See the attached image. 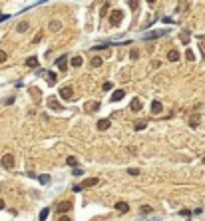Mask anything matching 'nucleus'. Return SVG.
Listing matches in <instances>:
<instances>
[{
  "instance_id": "obj_39",
  "label": "nucleus",
  "mask_w": 205,
  "mask_h": 221,
  "mask_svg": "<svg viewBox=\"0 0 205 221\" xmlns=\"http://www.w3.org/2000/svg\"><path fill=\"white\" fill-rule=\"evenodd\" d=\"M4 20H8V16H6V14H2V16H0V22H4Z\"/></svg>"
},
{
  "instance_id": "obj_43",
  "label": "nucleus",
  "mask_w": 205,
  "mask_h": 221,
  "mask_svg": "<svg viewBox=\"0 0 205 221\" xmlns=\"http://www.w3.org/2000/svg\"><path fill=\"white\" fill-rule=\"evenodd\" d=\"M0 16H2V14H0Z\"/></svg>"
},
{
  "instance_id": "obj_2",
  "label": "nucleus",
  "mask_w": 205,
  "mask_h": 221,
  "mask_svg": "<svg viewBox=\"0 0 205 221\" xmlns=\"http://www.w3.org/2000/svg\"><path fill=\"white\" fill-rule=\"evenodd\" d=\"M122 18H124V12L115 8V10L112 12V16H110V24H112V26H118V24L122 22Z\"/></svg>"
},
{
  "instance_id": "obj_37",
  "label": "nucleus",
  "mask_w": 205,
  "mask_h": 221,
  "mask_svg": "<svg viewBox=\"0 0 205 221\" xmlns=\"http://www.w3.org/2000/svg\"><path fill=\"white\" fill-rule=\"evenodd\" d=\"M127 171H129L132 175H137V173H139V169H136V167H132V169H127Z\"/></svg>"
},
{
  "instance_id": "obj_8",
  "label": "nucleus",
  "mask_w": 205,
  "mask_h": 221,
  "mask_svg": "<svg viewBox=\"0 0 205 221\" xmlns=\"http://www.w3.org/2000/svg\"><path fill=\"white\" fill-rule=\"evenodd\" d=\"M66 60H68V56H60L56 60V66L60 68V70H66V68H68V62H66Z\"/></svg>"
},
{
  "instance_id": "obj_20",
  "label": "nucleus",
  "mask_w": 205,
  "mask_h": 221,
  "mask_svg": "<svg viewBox=\"0 0 205 221\" xmlns=\"http://www.w3.org/2000/svg\"><path fill=\"white\" fill-rule=\"evenodd\" d=\"M72 66H74V68H80L82 66V58H80V56H74V58H72Z\"/></svg>"
},
{
  "instance_id": "obj_22",
  "label": "nucleus",
  "mask_w": 205,
  "mask_h": 221,
  "mask_svg": "<svg viewBox=\"0 0 205 221\" xmlns=\"http://www.w3.org/2000/svg\"><path fill=\"white\" fill-rule=\"evenodd\" d=\"M108 8H110V2H106V4L102 6V10H100V18H104V16L108 14Z\"/></svg>"
},
{
  "instance_id": "obj_26",
  "label": "nucleus",
  "mask_w": 205,
  "mask_h": 221,
  "mask_svg": "<svg viewBox=\"0 0 205 221\" xmlns=\"http://www.w3.org/2000/svg\"><path fill=\"white\" fill-rule=\"evenodd\" d=\"M197 123H199V118H197V116H193V118L189 120V126H191V128H197Z\"/></svg>"
},
{
  "instance_id": "obj_29",
  "label": "nucleus",
  "mask_w": 205,
  "mask_h": 221,
  "mask_svg": "<svg viewBox=\"0 0 205 221\" xmlns=\"http://www.w3.org/2000/svg\"><path fill=\"white\" fill-rule=\"evenodd\" d=\"M181 40H183V44H189V32H183L181 34Z\"/></svg>"
},
{
  "instance_id": "obj_31",
  "label": "nucleus",
  "mask_w": 205,
  "mask_h": 221,
  "mask_svg": "<svg viewBox=\"0 0 205 221\" xmlns=\"http://www.w3.org/2000/svg\"><path fill=\"white\" fill-rule=\"evenodd\" d=\"M179 215H183V217H189V215H191V211H189V209H181V211H179Z\"/></svg>"
},
{
  "instance_id": "obj_15",
  "label": "nucleus",
  "mask_w": 205,
  "mask_h": 221,
  "mask_svg": "<svg viewBox=\"0 0 205 221\" xmlns=\"http://www.w3.org/2000/svg\"><path fill=\"white\" fill-rule=\"evenodd\" d=\"M129 108H132L134 112H139V110H141V102H139V98H134V100H132V106H129Z\"/></svg>"
},
{
  "instance_id": "obj_30",
  "label": "nucleus",
  "mask_w": 205,
  "mask_h": 221,
  "mask_svg": "<svg viewBox=\"0 0 205 221\" xmlns=\"http://www.w3.org/2000/svg\"><path fill=\"white\" fill-rule=\"evenodd\" d=\"M6 58H8V54H6V52H4V50H0V64H2V62H4V60H6Z\"/></svg>"
},
{
  "instance_id": "obj_25",
  "label": "nucleus",
  "mask_w": 205,
  "mask_h": 221,
  "mask_svg": "<svg viewBox=\"0 0 205 221\" xmlns=\"http://www.w3.org/2000/svg\"><path fill=\"white\" fill-rule=\"evenodd\" d=\"M98 66H102V58H94L92 60V68H98Z\"/></svg>"
},
{
  "instance_id": "obj_28",
  "label": "nucleus",
  "mask_w": 205,
  "mask_h": 221,
  "mask_svg": "<svg viewBox=\"0 0 205 221\" xmlns=\"http://www.w3.org/2000/svg\"><path fill=\"white\" fill-rule=\"evenodd\" d=\"M129 8L137 10V8H139V2H137V0H129Z\"/></svg>"
},
{
  "instance_id": "obj_11",
  "label": "nucleus",
  "mask_w": 205,
  "mask_h": 221,
  "mask_svg": "<svg viewBox=\"0 0 205 221\" xmlns=\"http://www.w3.org/2000/svg\"><path fill=\"white\" fill-rule=\"evenodd\" d=\"M115 209L120 211V213H127V209H129V205H127L125 201H118V203H115Z\"/></svg>"
},
{
  "instance_id": "obj_35",
  "label": "nucleus",
  "mask_w": 205,
  "mask_h": 221,
  "mask_svg": "<svg viewBox=\"0 0 205 221\" xmlns=\"http://www.w3.org/2000/svg\"><path fill=\"white\" fill-rule=\"evenodd\" d=\"M82 189H84V187H82V183H78V185H74V191H76V193H80Z\"/></svg>"
},
{
  "instance_id": "obj_1",
  "label": "nucleus",
  "mask_w": 205,
  "mask_h": 221,
  "mask_svg": "<svg viewBox=\"0 0 205 221\" xmlns=\"http://www.w3.org/2000/svg\"><path fill=\"white\" fill-rule=\"evenodd\" d=\"M0 166L4 169H14V155L12 154H4L2 159H0Z\"/></svg>"
},
{
  "instance_id": "obj_9",
  "label": "nucleus",
  "mask_w": 205,
  "mask_h": 221,
  "mask_svg": "<svg viewBox=\"0 0 205 221\" xmlns=\"http://www.w3.org/2000/svg\"><path fill=\"white\" fill-rule=\"evenodd\" d=\"M161 110H163L161 102L160 100H153V102H151V112H153V114H161Z\"/></svg>"
},
{
  "instance_id": "obj_7",
  "label": "nucleus",
  "mask_w": 205,
  "mask_h": 221,
  "mask_svg": "<svg viewBox=\"0 0 205 221\" xmlns=\"http://www.w3.org/2000/svg\"><path fill=\"white\" fill-rule=\"evenodd\" d=\"M98 183H100L98 177H88V179L82 181V187H92V185H98Z\"/></svg>"
},
{
  "instance_id": "obj_3",
  "label": "nucleus",
  "mask_w": 205,
  "mask_h": 221,
  "mask_svg": "<svg viewBox=\"0 0 205 221\" xmlns=\"http://www.w3.org/2000/svg\"><path fill=\"white\" fill-rule=\"evenodd\" d=\"M72 209V201H60L56 205V213H66Z\"/></svg>"
},
{
  "instance_id": "obj_42",
  "label": "nucleus",
  "mask_w": 205,
  "mask_h": 221,
  "mask_svg": "<svg viewBox=\"0 0 205 221\" xmlns=\"http://www.w3.org/2000/svg\"><path fill=\"white\" fill-rule=\"evenodd\" d=\"M203 163H205V157H203Z\"/></svg>"
},
{
  "instance_id": "obj_18",
  "label": "nucleus",
  "mask_w": 205,
  "mask_h": 221,
  "mask_svg": "<svg viewBox=\"0 0 205 221\" xmlns=\"http://www.w3.org/2000/svg\"><path fill=\"white\" fill-rule=\"evenodd\" d=\"M96 110H100V102H90L88 104V112H96Z\"/></svg>"
},
{
  "instance_id": "obj_41",
  "label": "nucleus",
  "mask_w": 205,
  "mask_h": 221,
  "mask_svg": "<svg viewBox=\"0 0 205 221\" xmlns=\"http://www.w3.org/2000/svg\"><path fill=\"white\" fill-rule=\"evenodd\" d=\"M60 221H70V217H62V219H60Z\"/></svg>"
},
{
  "instance_id": "obj_5",
  "label": "nucleus",
  "mask_w": 205,
  "mask_h": 221,
  "mask_svg": "<svg viewBox=\"0 0 205 221\" xmlns=\"http://www.w3.org/2000/svg\"><path fill=\"white\" fill-rule=\"evenodd\" d=\"M163 34H165V30H153V32H148L143 38L146 40H155V38H161Z\"/></svg>"
},
{
  "instance_id": "obj_23",
  "label": "nucleus",
  "mask_w": 205,
  "mask_h": 221,
  "mask_svg": "<svg viewBox=\"0 0 205 221\" xmlns=\"http://www.w3.org/2000/svg\"><path fill=\"white\" fill-rule=\"evenodd\" d=\"M146 126H148V122H143V120H141V122L136 123V130H137V132H141V130H146Z\"/></svg>"
},
{
  "instance_id": "obj_32",
  "label": "nucleus",
  "mask_w": 205,
  "mask_h": 221,
  "mask_svg": "<svg viewBox=\"0 0 205 221\" xmlns=\"http://www.w3.org/2000/svg\"><path fill=\"white\" fill-rule=\"evenodd\" d=\"M141 213H151V207L149 205H141Z\"/></svg>"
},
{
  "instance_id": "obj_33",
  "label": "nucleus",
  "mask_w": 205,
  "mask_h": 221,
  "mask_svg": "<svg viewBox=\"0 0 205 221\" xmlns=\"http://www.w3.org/2000/svg\"><path fill=\"white\" fill-rule=\"evenodd\" d=\"M137 56H139V52H137L136 48H134V50H132V52H129V58H137Z\"/></svg>"
},
{
  "instance_id": "obj_4",
  "label": "nucleus",
  "mask_w": 205,
  "mask_h": 221,
  "mask_svg": "<svg viewBox=\"0 0 205 221\" xmlns=\"http://www.w3.org/2000/svg\"><path fill=\"white\" fill-rule=\"evenodd\" d=\"M60 98H62V100H72V98H74L72 88H70V86H64V88L60 90Z\"/></svg>"
},
{
  "instance_id": "obj_36",
  "label": "nucleus",
  "mask_w": 205,
  "mask_h": 221,
  "mask_svg": "<svg viewBox=\"0 0 205 221\" xmlns=\"http://www.w3.org/2000/svg\"><path fill=\"white\" fill-rule=\"evenodd\" d=\"M68 163H70V166H76V157H72V155H70V157H68Z\"/></svg>"
},
{
  "instance_id": "obj_24",
  "label": "nucleus",
  "mask_w": 205,
  "mask_h": 221,
  "mask_svg": "<svg viewBox=\"0 0 205 221\" xmlns=\"http://www.w3.org/2000/svg\"><path fill=\"white\" fill-rule=\"evenodd\" d=\"M28 26H30L28 22H20V24H18V32H26V30H28Z\"/></svg>"
},
{
  "instance_id": "obj_19",
  "label": "nucleus",
  "mask_w": 205,
  "mask_h": 221,
  "mask_svg": "<svg viewBox=\"0 0 205 221\" xmlns=\"http://www.w3.org/2000/svg\"><path fill=\"white\" fill-rule=\"evenodd\" d=\"M38 181H40L42 185H48V183H50V175H48V173H44V175L38 177Z\"/></svg>"
},
{
  "instance_id": "obj_34",
  "label": "nucleus",
  "mask_w": 205,
  "mask_h": 221,
  "mask_svg": "<svg viewBox=\"0 0 205 221\" xmlns=\"http://www.w3.org/2000/svg\"><path fill=\"white\" fill-rule=\"evenodd\" d=\"M72 173H74V175H82V173H84V169H80V167H76V169H74Z\"/></svg>"
},
{
  "instance_id": "obj_14",
  "label": "nucleus",
  "mask_w": 205,
  "mask_h": 221,
  "mask_svg": "<svg viewBox=\"0 0 205 221\" xmlns=\"http://www.w3.org/2000/svg\"><path fill=\"white\" fill-rule=\"evenodd\" d=\"M46 74H48V76H46V80H48V84H50V86H54V84L58 82V76L54 74V72H46Z\"/></svg>"
},
{
  "instance_id": "obj_10",
  "label": "nucleus",
  "mask_w": 205,
  "mask_h": 221,
  "mask_svg": "<svg viewBox=\"0 0 205 221\" xmlns=\"http://www.w3.org/2000/svg\"><path fill=\"white\" fill-rule=\"evenodd\" d=\"M124 96H125V92H124V90H115L114 94H112V102L115 104V102H120V100H124Z\"/></svg>"
},
{
  "instance_id": "obj_38",
  "label": "nucleus",
  "mask_w": 205,
  "mask_h": 221,
  "mask_svg": "<svg viewBox=\"0 0 205 221\" xmlns=\"http://www.w3.org/2000/svg\"><path fill=\"white\" fill-rule=\"evenodd\" d=\"M102 88H104V90H112V84H110V82H106V84H104Z\"/></svg>"
},
{
  "instance_id": "obj_40",
  "label": "nucleus",
  "mask_w": 205,
  "mask_h": 221,
  "mask_svg": "<svg viewBox=\"0 0 205 221\" xmlns=\"http://www.w3.org/2000/svg\"><path fill=\"white\" fill-rule=\"evenodd\" d=\"M0 209H4V201L2 199H0Z\"/></svg>"
},
{
  "instance_id": "obj_12",
  "label": "nucleus",
  "mask_w": 205,
  "mask_h": 221,
  "mask_svg": "<svg viewBox=\"0 0 205 221\" xmlns=\"http://www.w3.org/2000/svg\"><path fill=\"white\" fill-rule=\"evenodd\" d=\"M110 126H112L110 120H100V122H98V130H100V132H106V130H110Z\"/></svg>"
},
{
  "instance_id": "obj_16",
  "label": "nucleus",
  "mask_w": 205,
  "mask_h": 221,
  "mask_svg": "<svg viewBox=\"0 0 205 221\" xmlns=\"http://www.w3.org/2000/svg\"><path fill=\"white\" fill-rule=\"evenodd\" d=\"M26 66L28 68H36L38 66V58H36V56H30V58L26 60Z\"/></svg>"
},
{
  "instance_id": "obj_6",
  "label": "nucleus",
  "mask_w": 205,
  "mask_h": 221,
  "mask_svg": "<svg viewBox=\"0 0 205 221\" xmlns=\"http://www.w3.org/2000/svg\"><path fill=\"white\" fill-rule=\"evenodd\" d=\"M48 108H50V110H54V112H60V110H62V106H60V102H58L56 98H48Z\"/></svg>"
},
{
  "instance_id": "obj_27",
  "label": "nucleus",
  "mask_w": 205,
  "mask_h": 221,
  "mask_svg": "<svg viewBox=\"0 0 205 221\" xmlns=\"http://www.w3.org/2000/svg\"><path fill=\"white\" fill-rule=\"evenodd\" d=\"M185 58L193 62V60H195V54H193V50H187V52H185Z\"/></svg>"
},
{
  "instance_id": "obj_21",
  "label": "nucleus",
  "mask_w": 205,
  "mask_h": 221,
  "mask_svg": "<svg viewBox=\"0 0 205 221\" xmlns=\"http://www.w3.org/2000/svg\"><path fill=\"white\" fill-rule=\"evenodd\" d=\"M60 26H62V24L58 22V20H52V22H50V30H54V32H58V30H60Z\"/></svg>"
},
{
  "instance_id": "obj_13",
  "label": "nucleus",
  "mask_w": 205,
  "mask_h": 221,
  "mask_svg": "<svg viewBox=\"0 0 205 221\" xmlns=\"http://www.w3.org/2000/svg\"><path fill=\"white\" fill-rule=\"evenodd\" d=\"M167 60H169V62H177V60H179V52H177V50H169V52H167Z\"/></svg>"
},
{
  "instance_id": "obj_17",
  "label": "nucleus",
  "mask_w": 205,
  "mask_h": 221,
  "mask_svg": "<svg viewBox=\"0 0 205 221\" xmlns=\"http://www.w3.org/2000/svg\"><path fill=\"white\" fill-rule=\"evenodd\" d=\"M48 215H50V207H44V209L40 211V217H38V219H40V221H46V219H48Z\"/></svg>"
}]
</instances>
